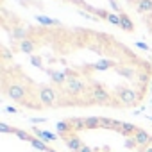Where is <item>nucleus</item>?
<instances>
[{"label": "nucleus", "mask_w": 152, "mask_h": 152, "mask_svg": "<svg viewBox=\"0 0 152 152\" xmlns=\"http://www.w3.org/2000/svg\"><path fill=\"white\" fill-rule=\"evenodd\" d=\"M138 47H140V48H145V50L148 48V45H145V43H138Z\"/></svg>", "instance_id": "6ab92c4d"}, {"label": "nucleus", "mask_w": 152, "mask_h": 152, "mask_svg": "<svg viewBox=\"0 0 152 152\" xmlns=\"http://www.w3.org/2000/svg\"><path fill=\"white\" fill-rule=\"evenodd\" d=\"M31 63H32L36 68L43 70V61H41V57H39V56H31Z\"/></svg>", "instance_id": "dca6fc26"}, {"label": "nucleus", "mask_w": 152, "mask_h": 152, "mask_svg": "<svg viewBox=\"0 0 152 152\" xmlns=\"http://www.w3.org/2000/svg\"><path fill=\"white\" fill-rule=\"evenodd\" d=\"M32 132L36 134V138L43 140L45 143H48V141H54V140H57V134L47 132V131H43V129H39V127H34V129H32Z\"/></svg>", "instance_id": "6e6552de"}, {"label": "nucleus", "mask_w": 152, "mask_h": 152, "mask_svg": "<svg viewBox=\"0 0 152 152\" xmlns=\"http://www.w3.org/2000/svg\"><path fill=\"white\" fill-rule=\"evenodd\" d=\"M16 50H18V52H22V54H32V52L36 50V39L27 38V39L20 41V43H18V47H16Z\"/></svg>", "instance_id": "423d86ee"}, {"label": "nucleus", "mask_w": 152, "mask_h": 152, "mask_svg": "<svg viewBox=\"0 0 152 152\" xmlns=\"http://www.w3.org/2000/svg\"><path fill=\"white\" fill-rule=\"evenodd\" d=\"M27 34H29V29H25V27H16V29L13 31V39H16V41L20 43V41L27 39Z\"/></svg>", "instance_id": "ddd939ff"}, {"label": "nucleus", "mask_w": 152, "mask_h": 152, "mask_svg": "<svg viewBox=\"0 0 152 152\" xmlns=\"http://www.w3.org/2000/svg\"><path fill=\"white\" fill-rule=\"evenodd\" d=\"M36 20L39 22V23H43V25H47V27H54V25H59V22L57 20H52V18H48V16H41V15H36Z\"/></svg>", "instance_id": "2eb2a0df"}, {"label": "nucleus", "mask_w": 152, "mask_h": 152, "mask_svg": "<svg viewBox=\"0 0 152 152\" xmlns=\"http://www.w3.org/2000/svg\"><path fill=\"white\" fill-rule=\"evenodd\" d=\"M90 99H91L95 104H99V106H120V102L115 100L116 97H113L102 84H93V86H91V95H90Z\"/></svg>", "instance_id": "f03ea898"}, {"label": "nucleus", "mask_w": 152, "mask_h": 152, "mask_svg": "<svg viewBox=\"0 0 152 152\" xmlns=\"http://www.w3.org/2000/svg\"><path fill=\"white\" fill-rule=\"evenodd\" d=\"M106 22L107 23H111V25H115V27H120L122 25V22H120V13H107V16H106Z\"/></svg>", "instance_id": "4468645a"}, {"label": "nucleus", "mask_w": 152, "mask_h": 152, "mask_svg": "<svg viewBox=\"0 0 152 152\" xmlns=\"http://www.w3.org/2000/svg\"><path fill=\"white\" fill-rule=\"evenodd\" d=\"M120 22H122V25H120V29L122 31H125V32H132L134 31V23H132V20L129 18V15L127 13H120Z\"/></svg>", "instance_id": "1a4fd4ad"}, {"label": "nucleus", "mask_w": 152, "mask_h": 152, "mask_svg": "<svg viewBox=\"0 0 152 152\" xmlns=\"http://www.w3.org/2000/svg\"><path fill=\"white\" fill-rule=\"evenodd\" d=\"M50 73V77H52V81L54 83H57V86H63V84H66V75H64V72H54V70H50L48 72Z\"/></svg>", "instance_id": "f8f14e48"}, {"label": "nucleus", "mask_w": 152, "mask_h": 152, "mask_svg": "<svg viewBox=\"0 0 152 152\" xmlns=\"http://www.w3.org/2000/svg\"><path fill=\"white\" fill-rule=\"evenodd\" d=\"M97 129H100V116H86L84 118V131H97Z\"/></svg>", "instance_id": "0eeeda50"}, {"label": "nucleus", "mask_w": 152, "mask_h": 152, "mask_svg": "<svg viewBox=\"0 0 152 152\" xmlns=\"http://www.w3.org/2000/svg\"><path fill=\"white\" fill-rule=\"evenodd\" d=\"M36 100L39 102L41 107H54L59 104V95L56 93V90L52 86H39Z\"/></svg>", "instance_id": "20e7f679"}, {"label": "nucleus", "mask_w": 152, "mask_h": 152, "mask_svg": "<svg viewBox=\"0 0 152 152\" xmlns=\"http://www.w3.org/2000/svg\"><path fill=\"white\" fill-rule=\"evenodd\" d=\"M2 91H4V95L7 97V99H11V100H15V102H18V104H23V106H29V100H27V90L20 84V83H6L4 81V88H2Z\"/></svg>", "instance_id": "f257e3e1"}, {"label": "nucleus", "mask_w": 152, "mask_h": 152, "mask_svg": "<svg viewBox=\"0 0 152 152\" xmlns=\"http://www.w3.org/2000/svg\"><path fill=\"white\" fill-rule=\"evenodd\" d=\"M2 52H4V59H11V54H9V50L6 47H2Z\"/></svg>", "instance_id": "f3484780"}, {"label": "nucleus", "mask_w": 152, "mask_h": 152, "mask_svg": "<svg viewBox=\"0 0 152 152\" xmlns=\"http://www.w3.org/2000/svg\"><path fill=\"white\" fill-rule=\"evenodd\" d=\"M115 97L120 102V106H125V107H132L140 102V95L129 86H116L115 88Z\"/></svg>", "instance_id": "7ed1b4c3"}, {"label": "nucleus", "mask_w": 152, "mask_h": 152, "mask_svg": "<svg viewBox=\"0 0 152 152\" xmlns=\"http://www.w3.org/2000/svg\"><path fill=\"white\" fill-rule=\"evenodd\" d=\"M115 66H116L115 61H111V59H100V61L93 63L90 68L91 70H107V68H115Z\"/></svg>", "instance_id": "9d476101"}, {"label": "nucleus", "mask_w": 152, "mask_h": 152, "mask_svg": "<svg viewBox=\"0 0 152 152\" xmlns=\"http://www.w3.org/2000/svg\"><path fill=\"white\" fill-rule=\"evenodd\" d=\"M64 90L70 93V97H79V93H84L88 90V84L83 79H79V77L77 79H68Z\"/></svg>", "instance_id": "39448f33"}, {"label": "nucleus", "mask_w": 152, "mask_h": 152, "mask_svg": "<svg viewBox=\"0 0 152 152\" xmlns=\"http://www.w3.org/2000/svg\"><path fill=\"white\" fill-rule=\"evenodd\" d=\"M6 111H9V113H16L18 109H16V107H13V106H7V107H6Z\"/></svg>", "instance_id": "a211bd4d"}, {"label": "nucleus", "mask_w": 152, "mask_h": 152, "mask_svg": "<svg viewBox=\"0 0 152 152\" xmlns=\"http://www.w3.org/2000/svg\"><path fill=\"white\" fill-rule=\"evenodd\" d=\"M136 11L138 13H150L152 11V0H136Z\"/></svg>", "instance_id": "9b49d317"}]
</instances>
